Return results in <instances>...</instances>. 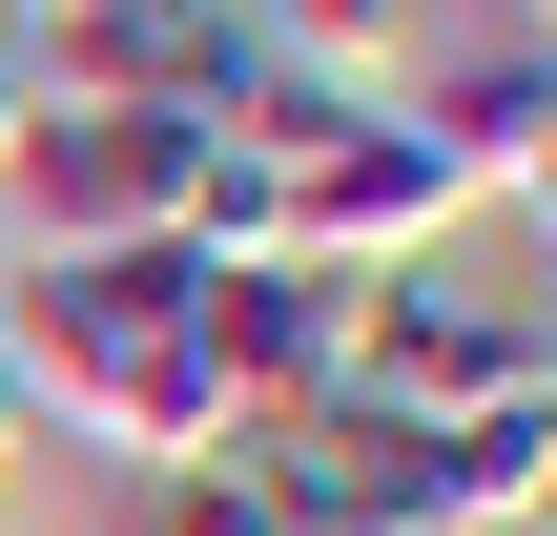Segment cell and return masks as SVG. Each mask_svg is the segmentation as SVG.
Segmentation results:
<instances>
[{
  "instance_id": "1",
  "label": "cell",
  "mask_w": 557,
  "mask_h": 536,
  "mask_svg": "<svg viewBox=\"0 0 557 536\" xmlns=\"http://www.w3.org/2000/svg\"><path fill=\"white\" fill-rule=\"evenodd\" d=\"M0 372L41 392V434L186 475L227 454V372H207V248H21L0 269Z\"/></svg>"
},
{
  "instance_id": "2",
  "label": "cell",
  "mask_w": 557,
  "mask_h": 536,
  "mask_svg": "<svg viewBox=\"0 0 557 536\" xmlns=\"http://www.w3.org/2000/svg\"><path fill=\"white\" fill-rule=\"evenodd\" d=\"M0 207H21V248H186L207 227V124L186 103H41Z\"/></svg>"
},
{
  "instance_id": "3",
  "label": "cell",
  "mask_w": 557,
  "mask_h": 536,
  "mask_svg": "<svg viewBox=\"0 0 557 536\" xmlns=\"http://www.w3.org/2000/svg\"><path fill=\"white\" fill-rule=\"evenodd\" d=\"M0 41H21L41 103H186V124H227V83L269 62L248 0H41V21H0Z\"/></svg>"
},
{
  "instance_id": "4",
  "label": "cell",
  "mask_w": 557,
  "mask_h": 536,
  "mask_svg": "<svg viewBox=\"0 0 557 536\" xmlns=\"http://www.w3.org/2000/svg\"><path fill=\"white\" fill-rule=\"evenodd\" d=\"M351 289H372V269H310V248H207V372H227V434H248V413L351 392Z\"/></svg>"
},
{
  "instance_id": "5",
  "label": "cell",
  "mask_w": 557,
  "mask_h": 536,
  "mask_svg": "<svg viewBox=\"0 0 557 536\" xmlns=\"http://www.w3.org/2000/svg\"><path fill=\"white\" fill-rule=\"evenodd\" d=\"M351 392H372V413H496V392H537V372H517V310H496V289L372 269V289H351Z\"/></svg>"
},
{
  "instance_id": "6",
  "label": "cell",
  "mask_w": 557,
  "mask_h": 536,
  "mask_svg": "<svg viewBox=\"0 0 557 536\" xmlns=\"http://www.w3.org/2000/svg\"><path fill=\"white\" fill-rule=\"evenodd\" d=\"M393 124H413V145H434V165H455V186L496 207V186H517V165L557 145V62H537V41H496V21H475V41H434V83H413Z\"/></svg>"
},
{
  "instance_id": "7",
  "label": "cell",
  "mask_w": 557,
  "mask_h": 536,
  "mask_svg": "<svg viewBox=\"0 0 557 536\" xmlns=\"http://www.w3.org/2000/svg\"><path fill=\"white\" fill-rule=\"evenodd\" d=\"M124 536H289L248 454H186V475H124Z\"/></svg>"
},
{
  "instance_id": "8",
  "label": "cell",
  "mask_w": 557,
  "mask_h": 536,
  "mask_svg": "<svg viewBox=\"0 0 557 536\" xmlns=\"http://www.w3.org/2000/svg\"><path fill=\"white\" fill-rule=\"evenodd\" d=\"M393 21L413 0H248V41L269 62H331V83H393Z\"/></svg>"
},
{
  "instance_id": "9",
  "label": "cell",
  "mask_w": 557,
  "mask_h": 536,
  "mask_svg": "<svg viewBox=\"0 0 557 536\" xmlns=\"http://www.w3.org/2000/svg\"><path fill=\"white\" fill-rule=\"evenodd\" d=\"M21 454H41V392H21V372H0V475H21Z\"/></svg>"
},
{
  "instance_id": "10",
  "label": "cell",
  "mask_w": 557,
  "mask_h": 536,
  "mask_svg": "<svg viewBox=\"0 0 557 536\" xmlns=\"http://www.w3.org/2000/svg\"><path fill=\"white\" fill-rule=\"evenodd\" d=\"M21 124H41V83H21V41H0V165H21Z\"/></svg>"
},
{
  "instance_id": "11",
  "label": "cell",
  "mask_w": 557,
  "mask_h": 536,
  "mask_svg": "<svg viewBox=\"0 0 557 536\" xmlns=\"http://www.w3.org/2000/svg\"><path fill=\"white\" fill-rule=\"evenodd\" d=\"M496 207H537V248H557V145H537V165H517V186H496Z\"/></svg>"
},
{
  "instance_id": "12",
  "label": "cell",
  "mask_w": 557,
  "mask_h": 536,
  "mask_svg": "<svg viewBox=\"0 0 557 536\" xmlns=\"http://www.w3.org/2000/svg\"><path fill=\"white\" fill-rule=\"evenodd\" d=\"M21 21H41V0H21Z\"/></svg>"
},
{
  "instance_id": "13",
  "label": "cell",
  "mask_w": 557,
  "mask_h": 536,
  "mask_svg": "<svg viewBox=\"0 0 557 536\" xmlns=\"http://www.w3.org/2000/svg\"><path fill=\"white\" fill-rule=\"evenodd\" d=\"M537 62H557V41H537Z\"/></svg>"
}]
</instances>
